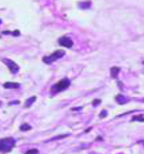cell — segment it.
I'll return each instance as SVG.
<instances>
[{"mask_svg":"<svg viewBox=\"0 0 144 154\" xmlns=\"http://www.w3.org/2000/svg\"><path fill=\"white\" fill-rule=\"evenodd\" d=\"M4 88L6 89H16V88H20V84L18 82H12V81H8L5 82L4 84Z\"/></svg>","mask_w":144,"mask_h":154,"instance_id":"cell-7","label":"cell"},{"mask_svg":"<svg viewBox=\"0 0 144 154\" xmlns=\"http://www.w3.org/2000/svg\"><path fill=\"white\" fill-rule=\"evenodd\" d=\"M107 114H108L107 111H106V110H103V111H102L101 113L99 114V117H100L101 119H103V118H105V117L107 116Z\"/></svg>","mask_w":144,"mask_h":154,"instance_id":"cell-16","label":"cell"},{"mask_svg":"<svg viewBox=\"0 0 144 154\" xmlns=\"http://www.w3.org/2000/svg\"><path fill=\"white\" fill-rule=\"evenodd\" d=\"M121 69L119 67H112L110 69V75L113 79H115L118 75V74L120 73Z\"/></svg>","mask_w":144,"mask_h":154,"instance_id":"cell-9","label":"cell"},{"mask_svg":"<svg viewBox=\"0 0 144 154\" xmlns=\"http://www.w3.org/2000/svg\"><path fill=\"white\" fill-rule=\"evenodd\" d=\"M3 34H12L13 37H18L20 35V32H19V31L17 30L16 31H13V32H12V31H4Z\"/></svg>","mask_w":144,"mask_h":154,"instance_id":"cell-13","label":"cell"},{"mask_svg":"<svg viewBox=\"0 0 144 154\" xmlns=\"http://www.w3.org/2000/svg\"><path fill=\"white\" fill-rule=\"evenodd\" d=\"M2 61L8 67V69H9V70H10V72L12 74H17L19 71V66L15 62H13L12 60H11V59H3Z\"/></svg>","mask_w":144,"mask_h":154,"instance_id":"cell-4","label":"cell"},{"mask_svg":"<svg viewBox=\"0 0 144 154\" xmlns=\"http://www.w3.org/2000/svg\"><path fill=\"white\" fill-rule=\"evenodd\" d=\"M15 139L13 138H5L0 139V152L7 153L10 152L15 146Z\"/></svg>","mask_w":144,"mask_h":154,"instance_id":"cell-2","label":"cell"},{"mask_svg":"<svg viewBox=\"0 0 144 154\" xmlns=\"http://www.w3.org/2000/svg\"><path fill=\"white\" fill-rule=\"evenodd\" d=\"M101 102H102V100H101L100 99H95V100H93V101H92V105H93L94 107H96V106L99 105Z\"/></svg>","mask_w":144,"mask_h":154,"instance_id":"cell-15","label":"cell"},{"mask_svg":"<svg viewBox=\"0 0 144 154\" xmlns=\"http://www.w3.org/2000/svg\"><path fill=\"white\" fill-rule=\"evenodd\" d=\"M97 140H102V138H100V137H98V138H97Z\"/></svg>","mask_w":144,"mask_h":154,"instance_id":"cell-17","label":"cell"},{"mask_svg":"<svg viewBox=\"0 0 144 154\" xmlns=\"http://www.w3.org/2000/svg\"><path fill=\"white\" fill-rule=\"evenodd\" d=\"M143 64H144V62H143Z\"/></svg>","mask_w":144,"mask_h":154,"instance_id":"cell-19","label":"cell"},{"mask_svg":"<svg viewBox=\"0 0 144 154\" xmlns=\"http://www.w3.org/2000/svg\"><path fill=\"white\" fill-rule=\"evenodd\" d=\"M141 101H142V102H144V99H142V100H141Z\"/></svg>","mask_w":144,"mask_h":154,"instance_id":"cell-18","label":"cell"},{"mask_svg":"<svg viewBox=\"0 0 144 154\" xmlns=\"http://www.w3.org/2000/svg\"><path fill=\"white\" fill-rule=\"evenodd\" d=\"M19 129H20L22 132H27V131H29V130H31V126L29 124L25 123V124H22V125L20 126Z\"/></svg>","mask_w":144,"mask_h":154,"instance_id":"cell-12","label":"cell"},{"mask_svg":"<svg viewBox=\"0 0 144 154\" xmlns=\"http://www.w3.org/2000/svg\"><path fill=\"white\" fill-rule=\"evenodd\" d=\"M64 55H65V51L63 50H57L51 55L48 56H44L43 58V62L46 64H51L52 62L57 61L58 59H61L63 56H64Z\"/></svg>","mask_w":144,"mask_h":154,"instance_id":"cell-3","label":"cell"},{"mask_svg":"<svg viewBox=\"0 0 144 154\" xmlns=\"http://www.w3.org/2000/svg\"><path fill=\"white\" fill-rule=\"evenodd\" d=\"M115 101L119 104V105H124L126 103H128L129 101V99L127 98L126 96L122 95V94H118L115 97Z\"/></svg>","mask_w":144,"mask_h":154,"instance_id":"cell-6","label":"cell"},{"mask_svg":"<svg viewBox=\"0 0 144 154\" xmlns=\"http://www.w3.org/2000/svg\"><path fill=\"white\" fill-rule=\"evenodd\" d=\"M132 121H140V122H143L144 121V116L143 114H138V115H134L132 118Z\"/></svg>","mask_w":144,"mask_h":154,"instance_id":"cell-11","label":"cell"},{"mask_svg":"<svg viewBox=\"0 0 144 154\" xmlns=\"http://www.w3.org/2000/svg\"><path fill=\"white\" fill-rule=\"evenodd\" d=\"M58 44H59L60 46H63V47L70 49V48H72L74 43H73V41L70 39V37H66V36H63V37H61L58 39Z\"/></svg>","mask_w":144,"mask_h":154,"instance_id":"cell-5","label":"cell"},{"mask_svg":"<svg viewBox=\"0 0 144 154\" xmlns=\"http://www.w3.org/2000/svg\"><path fill=\"white\" fill-rule=\"evenodd\" d=\"M91 1L90 0H87V1H82V2H79L77 4L78 7L80 9H83V10H87V9H89L91 7Z\"/></svg>","mask_w":144,"mask_h":154,"instance_id":"cell-8","label":"cell"},{"mask_svg":"<svg viewBox=\"0 0 144 154\" xmlns=\"http://www.w3.org/2000/svg\"><path fill=\"white\" fill-rule=\"evenodd\" d=\"M36 100H37V97H36V96H32V97L27 99L26 101H25V107H30L36 101Z\"/></svg>","mask_w":144,"mask_h":154,"instance_id":"cell-10","label":"cell"},{"mask_svg":"<svg viewBox=\"0 0 144 154\" xmlns=\"http://www.w3.org/2000/svg\"><path fill=\"white\" fill-rule=\"evenodd\" d=\"M39 151L38 149H31L29 151H27L25 154H38Z\"/></svg>","mask_w":144,"mask_h":154,"instance_id":"cell-14","label":"cell"},{"mask_svg":"<svg viewBox=\"0 0 144 154\" xmlns=\"http://www.w3.org/2000/svg\"><path fill=\"white\" fill-rule=\"evenodd\" d=\"M70 86V80L65 77V78L60 80L59 81H57L54 86L51 87V93L52 94H57L60 92L66 90Z\"/></svg>","mask_w":144,"mask_h":154,"instance_id":"cell-1","label":"cell"}]
</instances>
